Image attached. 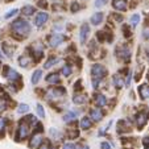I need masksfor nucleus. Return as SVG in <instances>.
Wrapping results in <instances>:
<instances>
[{
    "label": "nucleus",
    "instance_id": "nucleus-34",
    "mask_svg": "<svg viewBox=\"0 0 149 149\" xmlns=\"http://www.w3.org/2000/svg\"><path fill=\"white\" fill-rule=\"evenodd\" d=\"M17 12H19L17 9H12V11H9L8 13H7L4 17H6V19H11V17H13L15 15H17Z\"/></svg>",
    "mask_w": 149,
    "mask_h": 149
},
{
    "label": "nucleus",
    "instance_id": "nucleus-41",
    "mask_svg": "<svg viewBox=\"0 0 149 149\" xmlns=\"http://www.w3.org/2000/svg\"><path fill=\"white\" fill-rule=\"evenodd\" d=\"M28 120L31 121V123H34V121H36V119H34L33 115H29V116H28Z\"/></svg>",
    "mask_w": 149,
    "mask_h": 149
},
{
    "label": "nucleus",
    "instance_id": "nucleus-25",
    "mask_svg": "<svg viewBox=\"0 0 149 149\" xmlns=\"http://www.w3.org/2000/svg\"><path fill=\"white\" fill-rule=\"evenodd\" d=\"M113 84H115L118 88H121L124 86V81L119 75H113Z\"/></svg>",
    "mask_w": 149,
    "mask_h": 149
},
{
    "label": "nucleus",
    "instance_id": "nucleus-32",
    "mask_svg": "<svg viewBox=\"0 0 149 149\" xmlns=\"http://www.w3.org/2000/svg\"><path fill=\"white\" fill-rule=\"evenodd\" d=\"M7 108V100L6 99H0V112H3Z\"/></svg>",
    "mask_w": 149,
    "mask_h": 149
},
{
    "label": "nucleus",
    "instance_id": "nucleus-45",
    "mask_svg": "<svg viewBox=\"0 0 149 149\" xmlns=\"http://www.w3.org/2000/svg\"><path fill=\"white\" fill-rule=\"evenodd\" d=\"M145 149H149V146H146V148H145Z\"/></svg>",
    "mask_w": 149,
    "mask_h": 149
},
{
    "label": "nucleus",
    "instance_id": "nucleus-15",
    "mask_svg": "<svg viewBox=\"0 0 149 149\" xmlns=\"http://www.w3.org/2000/svg\"><path fill=\"white\" fill-rule=\"evenodd\" d=\"M91 125H93V121H91L90 118H86V116L82 118V120H81V128L82 130H90Z\"/></svg>",
    "mask_w": 149,
    "mask_h": 149
},
{
    "label": "nucleus",
    "instance_id": "nucleus-48",
    "mask_svg": "<svg viewBox=\"0 0 149 149\" xmlns=\"http://www.w3.org/2000/svg\"><path fill=\"white\" fill-rule=\"evenodd\" d=\"M148 78H149V75H148Z\"/></svg>",
    "mask_w": 149,
    "mask_h": 149
},
{
    "label": "nucleus",
    "instance_id": "nucleus-24",
    "mask_svg": "<svg viewBox=\"0 0 149 149\" xmlns=\"http://www.w3.org/2000/svg\"><path fill=\"white\" fill-rule=\"evenodd\" d=\"M77 115H78V112H68V113H65V115H63V121H65V123H69V121L74 120Z\"/></svg>",
    "mask_w": 149,
    "mask_h": 149
},
{
    "label": "nucleus",
    "instance_id": "nucleus-22",
    "mask_svg": "<svg viewBox=\"0 0 149 149\" xmlns=\"http://www.w3.org/2000/svg\"><path fill=\"white\" fill-rule=\"evenodd\" d=\"M34 7L33 6H25V7H23V13L25 15V16H32V15L34 13Z\"/></svg>",
    "mask_w": 149,
    "mask_h": 149
},
{
    "label": "nucleus",
    "instance_id": "nucleus-9",
    "mask_svg": "<svg viewBox=\"0 0 149 149\" xmlns=\"http://www.w3.org/2000/svg\"><path fill=\"white\" fill-rule=\"evenodd\" d=\"M90 118L94 121H100L102 118H103V112H102V110L99 107H95L90 111Z\"/></svg>",
    "mask_w": 149,
    "mask_h": 149
},
{
    "label": "nucleus",
    "instance_id": "nucleus-39",
    "mask_svg": "<svg viewBox=\"0 0 149 149\" xmlns=\"http://www.w3.org/2000/svg\"><path fill=\"white\" fill-rule=\"evenodd\" d=\"M78 9H79V4L78 3H73V4H71V11H73V12H77Z\"/></svg>",
    "mask_w": 149,
    "mask_h": 149
},
{
    "label": "nucleus",
    "instance_id": "nucleus-44",
    "mask_svg": "<svg viewBox=\"0 0 149 149\" xmlns=\"http://www.w3.org/2000/svg\"><path fill=\"white\" fill-rule=\"evenodd\" d=\"M0 58H4V56H3V53L0 52Z\"/></svg>",
    "mask_w": 149,
    "mask_h": 149
},
{
    "label": "nucleus",
    "instance_id": "nucleus-4",
    "mask_svg": "<svg viewBox=\"0 0 149 149\" xmlns=\"http://www.w3.org/2000/svg\"><path fill=\"white\" fill-rule=\"evenodd\" d=\"M48 19H49V15L46 12H38L36 15V17H34V25L40 28V26H42L48 21Z\"/></svg>",
    "mask_w": 149,
    "mask_h": 149
},
{
    "label": "nucleus",
    "instance_id": "nucleus-47",
    "mask_svg": "<svg viewBox=\"0 0 149 149\" xmlns=\"http://www.w3.org/2000/svg\"><path fill=\"white\" fill-rule=\"evenodd\" d=\"M8 1H11V0H8Z\"/></svg>",
    "mask_w": 149,
    "mask_h": 149
},
{
    "label": "nucleus",
    "instance_id": "nucleus-17",
    "mask_svg": "<svg viewBox=\"0 0 149 149\" xmlns=\"http://www.w3.org/2000/svg\"><path fill=\"white\" fill-rule=\"evenodd\" d=\"M116 53L119 54L120 57H123L124 59H130V57H131V52H130V49H127V48H120Z\"/></svg>",
    "mask_w": 149,
    "mask_h": 149
},
{
    "label": "nucleus",
    "instance_id": "nucleus-20",
    "mask_svg": "<svg viewBox=\"0 0 149 149\" xmlns=\"http://www.w3.org/2000/svg\"><path fill=\"white\" fill-rule=\"evenodd\" d=\"M1 48H3L4 54H7V57H12V53H13V48H12V46H9L7 42H3Z\"/></svg>",
    "mask_w": 149,
    "mask_h": 149
},
{
    "label": "nucleus",
    "instance_id": "nucleus-33",
    "mask_svg": "<svg viewBox=\"0 0 149 149\" xmlns=\"http://www.w3.org/2000/svg\"><path fill=\"white\" fill-rule=\"evenodd\" d=\"M6 118H0V133L4 131V128H6Z\"/></svg>",
    "mask_w": 149,
    "mask_h": 149
},
{
    "label": "nucleus",
    "instance_id": "nucleus-26",
    "mask_svg": "<svg viewBox=\"0 0 149 149\" xmlns=\"http://www.w3.org/2000/svg\"><path fill=\"white\" fill-rule=\"evenodd\" d=\"M28 111H29V106L28 104H25V103L20 104L19 108H17V112L19 113H25V112H28Z\"/></svg>",
    "mask_w": 149,
    "mask_h": 149
},
{
    "label": "nucleus",
    "instance_id": "nucleus-28",
    "mask_svg": "<svg viewBox=\"0 0 149 149\" xmlns=\"http://www.w3.org/2000/svg\"><path fill=\"white\" fill-rule=\"evenodd\" d=\"M62 74L65 77H70L71 75V68L69 65H65L63 68H62Z\"/></svg>",
    "mask_w": 149,
    "mask_h": 149
},
{
    "label": "nucleus",
    "instance_id": "nucleus-42",
    "mask_svg": "<svg viewBox=\"0 0 149 149\" xmlns=\"http://www.w3.org/2000/svg\"><path fill=\"white\" fill-rule=\"evenodd\" d=\"M113 17H115L116 21H118V20H119V21H123V17H121V16H118V15H115Z\"/></svg>",
    "mask_w": 149,
    "mask_h": 149
},
{
    "label": "nucleus",
    "instance_id": "nucleus-21",
    "mask_svg": "<svg viewBox=\"0 0 149 149\" xmlns=\"http://www.w3.org/2000/svg\"><path fill=\"white\" fill-rule=\"evenodd\" d=\"M19 62H20V66H21V68H28V65L31 63V58L26 56H23L19 58Z\"/></svg>",
    "mask_w": 149,
    "mask_h": 149
},
{
    "label": "nucleus",
    "instance_id": "nucleus-16",
    "mask_svg": "<svg viewBox=\"0 0 149 149\" xmlns=\"http://www.w3.org/2000/svg\"><path fill=\"white\" fill-rule=\"evenodd\" d=\"M86 100H87V96L82 95V94H75L73 96V102L75 104H83V103H86Z\"/></svg>",
    "mask_w": 149,
    "mask_h": 149
},
{
    "label": "nucleus",
    "instance_id": "nucleus-30",
    "mask_svg": "<svg viewBox=\"0 0 149 149\" xmlns=\"http://www.w3.org/2000/svg\"><path fill=\"white\" fill-rule=\"evenodd\" d=\"M57 62H58V59H57V58H52V59H49V61L45 63V69H50L52 66L54 65V63H57Z\"/></svg>",
    "mask_w": 149,
    "mask_h": 149
},
{
    "label": "nucleus",
    "instance_id": "nucleus-10",
    "mask_svg": "<svg viewBox=\"0 0 149 149\" xmlns=\"http://www.w3.org/2000/svg\"><path fill=\"white\" fill-rule=\"evenodd\" d=\"M103 19H104V15L102 13V12H96V13H94L93 16H91L90 21L93 25H100V24L103 23Z\"/></svg>",
    "mask_w": 149,
    "mask_h": 149
},
{
    "label": "nucleus",
    "instance_id": "nucleus-6",
    "mask_svg": "<svg viewBox=\"0 0 149 149\" xmlns=\"http://www.w3.org/2000/svg\"><path fill=\"white\" fill-rule=\"evenodd\" d=\"M88 34H90V25H88L87 23L82 24V26H81V33H79V38H81V42H82V44H84V42H86V40H87Z\"/></svg>",
    "mask_w": 149,
    "mask_h": 149
},
{
    "label": "nucleus",
    "instance_id": "nucleus-12",
    "mask_svg": "<svg viewBox=\"0 0 149 149\" xmlns=\"http://www.w3.org/2000/svg\"><path fill=\"white\" fill-rule=\"evenodd\" d=\"M112 6L118 11H125L127 9V0H112Z\"/></svg>",
    "mask_w": 149,
    "mask_h": 149
},
{
    "label": "nucleus",
    "instance_id": "nucleus-7",
    "mask_svg": "<svg viewBox=\"0 0 149 149\" xmlns=\"http://www.w3.org/2000/svg\"><path fill=\"white\" fill-rule=\"evenodd\" d=\"M6 70H7V73L4 74V77H6V78H8L9 81L12 82V83L20 79V74L17 73V71H15L13 69H11V68H6Z\"/></svg>",
    "mask_w": 149,
    "mask_h": 149
},
{
    "label": "nucleus",
    "instance_id": "nucleus-27",
    "mask_svg": "<svg viewBox=\"0 0 149 149\" xmlns=\"http://www.w3.org/2000/svg\"><path fill=\"white\" fill-rule=\"evenodd\" d=\"M139 21H140V15H139V13H135L132 17H131V24H132V26L137 25Z\"/></svg>",
    "mask_w": 149,
    "mask_h": 149
},
{
    "label": "nucleus",
    "instance_id": "nucleus-19",
    "mask_svg": "<svg viewBox=\"0 0 149 149\" xmlns=\"http://www.w3.org/2000/svg\"><path fill=\"white\" fill-rule=\"evenodd\" d=\"M41 75H42V71L41 70H36L33 73V75H32V79H31V82H32V84H37L40 82V79H41Z\"/></svg>",
    "mask_w": 149,
    "mask_h": 149
},
{
    "label": "nucleus",
    "instance_id": "nucleus-40",
    "mask_svg": "<svg viewBox=\"0 0 149 149\" xmlns=\"http://www.w3.org/2000/svg\"><path fill=\"white\" fill-rule=\"evenodd\" d=\"M40 149H49V145H48V143H44L41 146H40Z\"/></svg>",
    "mask_w": 149,
    "mask_h": 149
},
{
    "label": "nucleus",
    "instance_id": "nucleus-31",
    "mask_svg": "<svg viewBox=\"0 0 149 149\" xmlns=\"http://www.w3.org/2000/svg\"><path fill=\"white\" fill-rule=\"evenodd\" d=\"M107 4V0H95V7L96 8H100V7L106 6Z\"/></svg>",
    "mask_w": 149,
    "mask_h": 149
},
{
    "label": "nucleus",
    "instance_id": "nucleus-11",
    "mask_svg": "<svg viewBox=\"0 0 149 149\" xmlns=\"http://www.w3.org/2000/svg\"><path fill=\"white\" fill-rule=\"evenodd\" d=\"M41 143H42V135L41 133H36V135L32 136V140H31V143H29V146L34 149V148H37Z\"/></svg>",
    "mask_w": 149,
    "mask_h": 149
},
{
    "label": "nucleus",
    "instance_id": "nucleus-46",
    "mask_svg": "<svg viewBox=\"0 0 149 149\" xmlns=\"http://www.w3.org/2000/svg\"><path fill=\"white\" fill-rule=\"evenodd\" d=\"M50 149H54V148H50Z\"/></svg>",
    "mask_w": 149,
    "mask_h": 149
},
{
    "label": "nucleus",
    "instance_id": "nucleus-14",
    "mask_svg": "<svg viewBox=\"0 0 149 149\" xmlns=\"http://www.w3.org/2000/svg\"><path fill=\"white\" fill-rule=\"evenodd\" d=\"M139 93L143 99H149V86L148 84H141L139 87Z\"/></svg>",
    "mask_w": 149,
    "mask_h": 149
},
{
    "label": "nucleus",
    "instance_id": "nucleus-36",
    "mask_svg": "<svg viewBox=\"0 0 149 149\" xmlns=\"http://www.w3.org/2000/svg\"><path fill=\"white\" fill-rule=\"evenodd\" d=\"M100 148L102 149H111V145H110V143H107V141H103V143L100 144Z\"/></svg>",
    "mask_w": 149,
    "mask_h": 149
},
{
    "label": "nucleus",
    "instance_id": "nucleus-43",
    "mask_svg": "<svg viewBox=\"0 0 149 149\" xmlns=\"http://www.w3.org/2000/svg\"><path fill=\"white\" fill-rule=\"evenodd\" d=\"M144 144H145V145H149V137H146L145 140H144Z\"/></svg>",
    "mask_w": 149,
    "mask_h": 149
},
{
    "label": "nucleus",
    "instance_id": "nucleus-35",
    "mask_svg": "<svg viewBox=\"0 0 149 149\" xmlns=\"http://www.w3.org/2000/svg\"><path fill=\"white\" fill-rule=\"evenodd\" d=\"M50 135H52V136H57V137H59V136H61V133L58 132V130H57V128H50Z\"/></svg>",
    "mask_w": 149,
    "mask_h": 149
},
{
    "label": "nucleus",
    "instance_id": "nucleus-13",
    "mask_svg": "<svg viewBox=\"0 0 149 149\" xmlns=\"http://www.w3.org/2000/svg\"><path fill=\"white\" fill-rule=\"evenodd\" d=\"M146 123V115L144 112H139L137 115H136V124H137V127H144Z\"/></svg>",
    "mask_w": 149,
    "mask_h": 149
},
{
    "label": "nucleus",
    "instance_id": "nucleus-8",
    "mask_svg": "<svg viewBox=\"0 0 149 149\" xmlns=\"http://www.w3.org/2000/svg\"><path fill=\"white\" fill-rule=\"evenodd\" d=\"M63 94H65L63 88H50V90L48 91V98L49 99H59Z\"/></svg>",
    "mask_w": 149,
    "mask_h": 149
},
{
    "label": "nucleus",
    "instance_id": "nucleus-2",
    "mask_svg": "<svg viewBox=\"0 0 149 149\" xmlns=\"http://www.w3.org/2000/svg\"><path fill=\"white\" fill-rule=\"evenodd\" d=\"M106 74H107V69L104 68L103 65H99V63L93 65V68H91V75H93L94 79L102 81L106 77Z\"/></svg>",
    "mask_w": 149,
    "mask_h": 149
},
{
    "label": "nucleus",
    "instance_id": "nucleus-37",
    "mask_svg": "<svg viewBox=\"0 0 149 149\" xmlns=\"http://www.w3.org/2000/svg\"><path fill=\"white\" fill-rule=\"evenodd\" d=\"M63 149H77V148H75V145H74V144H71V143H66L65 145H63Z\"/></svg>",
    "mask_w": 149,
    "mask_h": 149
},
{
    "label": "nucleus",
    "instance_id": "nucleus-38",
    "mask_svg": "<svg viewBox=\"0 0 149 149\" xmlns=\"http://www.w3.org/2000/svg\"><path fill=\"white\" fill-rule=\"evenodd\" d=\"M143 36H144V38L148 40V41H149V28H145V29H144Z\"/></svg>",
    "mask_w": 149,
    "mask_h": 149
},
{
    "label": "nucleus",
    "instance_id": "nucleus-1",
    "mask_svg": "<svg viewBox=\"0 0 149 149\" xmlns=\"http://www.w3.org/2000/svg\"><path fill=\"white\" fill-rule=\"evenodd\" d=\"M12 31L15 33L20 34V36H28L31 33V25L28 21L23 19H17L13 24H12Z\"/></svg>",
    "mask_w": 149,
    "mask_h": 149
},
{
    "label": "nucleus",
    "instance_id": "nucleus-18",
    "mask_svg": "<svg viewBox=\"0 0 149 149\" xmlns=\"http://www.w3.org/2000/svg\"><path fill=\"white\" fill-rule=\"evenodd\" d=\"M95 102L98 106H100V107H103V106H106L107 104V99H106V96L102 95V94H98V95H95Z\"/></svg>",
    "mask_w": 149,
    "mask_h": 149
},
{
    "label": "nucleus",
    "instance_id": "nucleus-3",
    "mask_svg": "<svg viewBox=\"0 0 149 149\" xmlns=\"http://www.w3.org/2000/svg\"><path fill=\"white\" fill-rule=\"evenodd\" d=\"M28 132H29V125L24 121V123H21L19 125V128H17V140H21V139H25L26 136H28Z\"/></svg>",
    "mask_w": 149,
    "mask_h": 149
},
{
    "label": "nucleus",
    "instance_id": "nucleus-23",
    "mask_svg": "<svg viewBox=\"0 0 149 149\" xmlns=\"http://www.w3.org/2000/svg\"><path fill=\"white\" fill-rule=\"evenodd\" d=\"M46 82L50 84H54V83H58L59 82V77L57 74H50L49 77H46Z\"/></svg>",
    "mask_w": 149,
    "mask_h": 149
},
{
    "label": "nucleus",
    "instance_id": "nucleus-5",
    "mask_svg": "<svg viewBox=\"0 0 149 149\" xmlns=\"http://www.w3.org/2000/svg\"><path fill=\"white\" fill-rule=\"evenodd\" d=\"M62 41H63V36L59 33H53L49 37V45L52 48H57L59 44H62Z\"/></svg>",
    "mask_w": 149,
    "mask_h": 149
},
{
    "label": "nucleus",
    "instance_id": "nucleus-29",
    "mask_svg": "<svg viewBox=\"0 0 149 149\" xmlns=\"http://www.w3.org/2000/svg\"><path fill=\"white\" fill-rule=\"evenodd\" d=\"M37 113H38L40 118H45V110L41 104H37Z\"/></svg>",
    "mask_w": 149,
    "mask_h": 149
}]
</instances>
